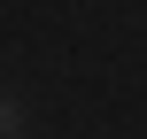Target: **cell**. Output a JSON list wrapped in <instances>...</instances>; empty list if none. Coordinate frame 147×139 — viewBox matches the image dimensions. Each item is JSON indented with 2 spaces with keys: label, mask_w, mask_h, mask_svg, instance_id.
I'll return each instance as SVG.
<instances>
[{
  "label": "cell",
  "mask_w": 147,
  "mask_h": 139,
  "mask_svg": "<svg viewBox=\"0 0 147 139\" xmlns=\"http://www.w3.org/2000/svg\"><path fill=\"white\" fill-rule=\"evenodd\" d=\"M23 124H31V116H23V101H16V93H0V139H23Z\"/></svg>",
  "instance_id": "cell-1"
}]
</instances>
